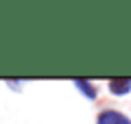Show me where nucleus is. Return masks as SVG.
Returning a JSON list of instances; mask_svg holds the SVG:
<instances>
[{
    "mask_svg": "<svg viewBox=\"0 0 131 124\" xmlns=\"http://www.w3.org/2000/svg\"><path fill=\"white\" fill-rule=\"evenodd\" d=\"M96 124H131V120L127 118L125 113H120V111H101L96 118Z\"/></svg>",
    "mask_w": 131,
    "mask_h": 124,
    "instance_id": "f257e3e1",
    "label": "nucleus"
},
{
    "mask_svg": "<svg viewBox=\"0 0 131 124\" xmlns=\"http://www.w3.org/2000/svg\"><path fill=\"white\" fill-rule=\"evenodd\" d=\"M107 87L114 96H125L131 92V78H109Z\"/></svg>",
    "mask_w": 131,
    "mask_h": 124,
    "instance_id": "f03ea898",
    "label": "nucleus"
},
{
    "mask_svg": "<svg viewBox=\"0 0 131 124\" xmlns=\"http://www.w3.org/2000/svg\"><path fill=\"white\" fill-rule=\"evenodd\" d=\"M72 83H74V87L81 89V94H83L85 98H90V100H94V98H96V87H94L90 81H85V78H74Z\"/></svg>",
    "mask_w": 131,
    "mask_h": 124,
    "instance_id": "7ed1b4c3",
    "label": "nucleus"
}]
</instances>
